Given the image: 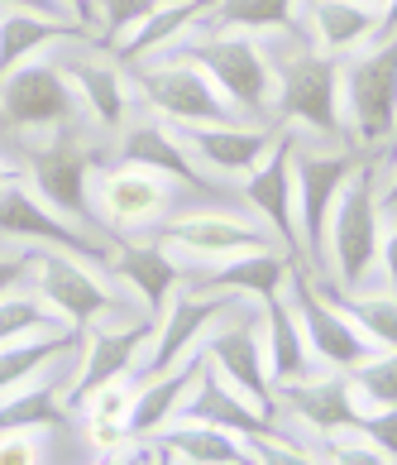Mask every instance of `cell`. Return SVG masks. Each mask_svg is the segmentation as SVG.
Returning <instances> with one entry per match:
<instances>
[{"label":"cell","instance_id":"31","mask_svg":"<svg viewBox=\"0 0 397 465\" xmlns=\"http://www.w3.org/2000/svg\"><path fill=\"white\" fill-rule=\"evenodd\" d=\"M211 10H216V0H163V5L115 48L120 63H144V58H159L168 48H178L187 39V29L201 25Z\"/></svg>","mask_w":397,"mask_h":465},{"label":"cell","instance_id":"23","mask_svg":"<svg viewBox=\"0 0 397 465\" xmlns=\"http://www.w3.org/2000/svg\"><path fill=\"white\" fill-rule=\"evenodd\" d=\"M178 418L182 422H206V427H226V432H235V437H264V432L278 427L268 412H258L254 403L239 399L211 365H201V374H197V384H192V393H187Z\"/></svg>","mask_w":397,"mask_h":465},{"label":"cell","instance_id":"12","mask_svg":"<svg viewBox=\"0 0 397 465\" xmlns=\"http://www.w3.org/2000/svg\"><path fill=\"white\" fill-rule=\"evenodd\" d=\"M369 153L359 149H292V187H297V231H302V260L321 269L325 250V221H331L340 187L354 178V168Z\"/></svg>","mask_w":397,"mask_h":465},{"label":"cell","instance_id":"13","mask_svg":"<svg viewBox=\"0 0 397 465\" xmlns=\"http://www.w3.org/2000/svg\"><path fill=\"white\" fill-rule=\"evenodd\" d=\"M96 168H101V159L77 140V130H63L29 149L24 178L53 212H63L67 221H82V226H96V216H92V173Z\"/></svg>","mask_w":397,"mask_h":465},{"label":"cell","instance_id":"37","mask_svg":"<svg viewBox=\"0 0 397 465\" xmlns=\"http://www.w3.org/2000/svg\"><path fill=\"white\" fill-rule=\"evenodd\" d=\"M359 408H397V351H373L350 370Z\"/></svg>","mask_w":397,"mask_h":465},{"label":"cell","instance_id":"45","mask_svg":"<svg viewBox=\"0 0 397 465\" xmlns=\"http://www.w3.org/2000/svg\"><path fill=\"white\" fill-rule=\"evenodd\" d=\"M149 456H153V446H149V441H125L120 451L96 456V465H149Z\"/></svg>","mask_w":397,"mask_h":465},{"label":"cell","instance_id":"26","mask_svg":"<svg viewBox=\"0 0 397 465\" xmlns=\"http://www.w3.org/2000/svg\"><path fill=\"white\" fill-rule=\"evenodd\" d=\"M67 39H86L82 20L67 15H34V10H5L0 15V77L24 67L29 58H39L44 48L67 44Z\"/></svg>","mask_w":397,"mask_h":465},{"label":"cell","instance_id":"10","mask_svg":"<svg viewBox=\"0 0 397 465\" xmlns=\"http://www.w3.org/2000/svg\"><path fill=\"white\" fill-rule=\"evenodd\" d=\"M0 245H20V250H67V254H86V260H106L115 240H101L96 226L67 221L53 212L39 193L29 187V178H15L0 193Z\"/></svg>","mask_w":397,"mask_h":465},{"label":"cell","instance_id":"35","mask_svg":"<svg viewBox=\"0 0 397 465\" xmlns=\"http://www.w3.org/2000/svg\"><path fill=\"white\" fill-rule=\"evenodd\" d=\"M302 0H216L211 20L239 34H292Z\"/></svg>","mask_w":397,"mask_h":465},{"label":"cell","instance_id":"39","mask_svg":"<svg viewBox=\"0 0 397 465\" xmlns=\"http://www.w3.org/2000/svg\"><path fill=\"white\" fill-rule=\"evenodd\" d=\"M249 451H254V465H325L321 451L302 446L297 437H287L283 427H273L264 437H249Z\"/></svg>","mask_w":397,"mask_h":465},{"label":"cell","instance_id":"50","mask_svg":"<svg viewBox=\"0 0 397 465\" xmlns=\"http://www.w3.org/2000/svg\"><path fill=\"white\" fill-rule=\"evenodd\" d=\"M378 206H383V212H397V173L388 183V193H378Z\"/></svg>","mask_w":397,"mask_h":465},{"label":"cell","instance_id":"43","mask_svg":"<svg viewBox=\"0 0 397 465\" xmlns=\"http://www.w3.org/2000/svg\"><path fill=\"white\" fill-rule=\"evenodd\" d=\"M29 254L34 250H20V245H0V298L10 288H20L29 279Z\"/></svg>","mask_w":397,"mask_h":465},{"label":"cell","instance_id":"48","mask_svg":"<svg viewBox=\"0 0 397 465\" xmlns=\"http://www.w3.org/2000/svg\"><path fill=\"white\" fill-rule=\"evenodd\" d=\"M15 178H24V163H5V159H0V193H5Z\"/></svg>","mask_w":397,"mask_h":465},{"label":"cell","instance_id":"25","mask_svg":"<svg viewBox=\"0 0 397 465\" xmlns=\"http://www.w3.org/2000/svg\"><path fill=\"white\" fill-rule=\"evenodd\" d=\"M120 159L140 163V168H153V173L172 178L178 187H206V173L201 163L192 159V149L182 144V134L159 120H144V125H125L120 130Z\"/></svg>","mask_w":397,"mask_h":465},{"label":"cell","instance_id":"20","mask_svg":"<svg viewBox=\"0 0 397 465\" xmlns=\"http://www.w3.org/2000/svg\"><path fill=\"white\" fill-rule=\"evenodd\" d=\"M292 273H297V260H292L287 250H278V245L245 250V254H230V260H216V264H192L187 260V283L192 288L235 292V298H249V302L283 298Z\"/></svg>","mask_w":397,"mask_h":465},{"label":"cell","instance_id":"4","mask_svg":"<svg viewBox=\"0 0 397 465\" xmlns=\"http://www.w3.org/2000/svg\"><path fill=\"white\" fill-rule=\"evenodd\" d=\"M168 54H182L187 63H197L239 115H268L273 101H278V67H273L268 48L239 29L201 34L197 44H178Z\"/></svg>","mask_w":397,"mask_h":465},{"label":"cell","instance_id":"15","mask_svg":"<svg viewBox=\"0 0 397 465\" xmlns=\"http://www.w3.org/2000/svg\"><path fill=\"white\" fill-rule=\"evenodd\" d=\"M292 149H297V130L278 120V140L258 159L245 178H239V197L249 202L254 221L264 226L278 250L302 260V231H297V187H292Z\"/></svg>","mask_w":397,"mask_h":465},{"label":"cell","instance_id":"28","mask_svg":"<svg viewBox=\"0 0 397 465\" xmlns=\"http://www.w3.org/2000/svg\"><path fill=\"white\" fill-rule=\"evenodd\" d=\"M306 20H312V34H316V54L344 58L373 44L378 5H364V0H306Z\"/></svg>","mask_w":397,"mask_h":465},{"label":"cell","instance_id":"5","mask_svg":"<svg viewBox=\"0 0 397 465\" xmlns=\"http://www.w3.org/2000/svg\"><path fill=\"white\" fill-rule=\"evenodd\" d=\"M172 197H178V183L153 173V168H140L130 159L120 163H101L92 173V216L96 231H106L115 240H130L140 231H159Z\"/></svg>","mask_w":397,"mask_h":465},{"label":"cell","instance_id":"27","mask_svg":"<svg viewBox=\"0 0 397 465\" xmlns=\"http://www.w3.org/2000/svg\"><path fill=\"white\" fill-rule=\"evenodd\" d=\"M163 456H172V465H254L249 437H235L226 427H206V422H168L153 437Z\"/></svg>","mask_w":397,"mask_h":465},{"label":"cell","instance_id":"46","mask_svg":"<svg viewBox=\"0 0 397 465\" xmlns=\"http://www.w3.org/2000/svg\"><path fill=\"white\" fill-rule=\"evenodd\" d=\"M5 10H34V15H67V5L63 0H0ZM73 20V15H67Z\"/></svg>","mask_w":397,"mask_h":465},{"label":"cell","instance_id":"52","mask_svg":"<svg viewBox=\"0 0 397 465\" xmlns=\"http://www.w3.org/2000/svg\"><path fill=\"white\" fill-rule=\"evenodd\" d=\"M364 5H378V10H383V5H388V0H364Z\"/></svg>","mask_w":397,"mask_h":465},{"label":"cell","instance_id":"22","mask_svg":"<svg viewBox=\"0 0 397 465\" xmlns=\"http://www.w3.org/2000/svg\"><path fill=\"white\" fill-rule=\"evenodd\" d=\"M63 73H67V82H73L82 111L92 115L106 134H120V130L130 125V115H134L130 77H125V67H120L115 58H106V54H82V58H73V63H63Z\"/></svg>","mask_w":397,"mask_h":465},{"label":"cell","instance_id":"18","mask_svg":"<svg viewBox=\"0 0 397 465\" xmlns=\"http://www.w3.org/2000/svg\"><path fill=\"white\" fill-rule=\"evenodd\" d=\"M159 240L178 250L182 260H192V264H216V260H230V254H245V250L278 245L254 216L220 212V206H201V212L168 216L159 226Z\"/></svg>","mask_w":397,"mask_h":465},{"label":"cell","instance_id":"47","mask_svg":"<svg viewBox=\"0 0 397 465\" xmlns=\"http://www.w3.org/2000/svg\"><path fill=\"white\" fill-rule=\"evenodd\" d=\"M388 34H397V0H388V5L378 10V34H373V44L388 39Z\"/></svg>","mask_w":397,"mask_h":465},{"label":"cell","instance_id":"19","mask_svg":"<svg viewBox=\"0 0 397 465\" xmlns=\"http://www.w3.org/2000/svg\"><path fill=\"white\" fill-rule=\"evenodd\" d=\"M111 273L115 283H125L134 292V302L159 322V312L172 302V292L187 283V260L172 245H163L159 235L153 240H115L111 250Z\"/></svg>","mask_w":397,"mask_h":465},{"label":"cell","instance_id":"30","mask_svg":"<svg viewBox=\"0 0 397 465\" xmlns=\"http://www.w3.org/2000/svg\"><path fill=\"white\" fill-rule=\"evenodd\" d=\"M258 307V326H264V346H268V379L273 384H287V379H302L316 370L312 351H306V336L297 326V312H292L287 292L283 298H268V302H254Z\"/></svg>","mask_w":397,"mask_h":465},{"label":"cell","instance_id":"49","mask_svg":"<svg viewBox=\"0 0 397 465\" xmlns=\"http://www.w3.org/2000/svg\"><path fill=\"white\" fill-rule=\"evenodd\" d=\"M63 5H67V15H73V20H92V5H86V0H63Z\"/></svg>","mask_w":397,"mask_h":465},{"label":"cell","instance_id":"8","mask_svg":"<svg viewBox=\"0 0 397 465\" xmlns=\"http://www.w3.org/2000/svg\"><path fill=\"white\" fill-rule=\"evenodd\" d=\"M249 298H235V292H211V288H192L182 283L172 292V302L159 312L153 322V341L144 351V365L134 379H153V374H168L172 365L192 360L201 351V341L216 331L220 322H230L235 312H245Z\"/></svg>","mask_w":397,"mask_h":465},{"label":"cell","instance_id":"6","mask_svg":"<svg viewBox=\"0 0 397 465\" xmlns=\"http://www.w3.org/2000/svg\"><path fill=\"white\" fill-rule=\"evenodd\" d=\"M278 67V101L273 111L283 115V125L292 130H312L325 140H344V92H340V58H325L316 48H297Z\"/></svg>","mask_w":397,"mask_h":465},{"label":"cell","instance_id":"17","mask_svg":"<svg viewBox=\"0 0 397 465\" xmlns=\"http://www.w3.org/2000/svg\"><path fill=\"white\" fill-rule=\"evenodd\" d=\"M287 302H292V312H297V326H302V336H306V351H312L316 370H340V374H350L364 355H373V346L364 341V331H359V326L344 317L335 302L321 298L316 273H312V279H306L302 269L292 273Z\"/></svg>","mask_w":397,"mask_h":465},{"label":"cell","instance_id":"16","mask_svg":"<svg viewBox=\"0 0 397 465\" xmlns=\"http://www.w3.org/2000/svg\"><path fill=\"white\" fill-rule=\"evenodd\" d=\"M273 399H278V412L287 422H297L316 441L359 432V418H364L350 389V374L340 370H312L302 379H287V384H273Z\"/></svg>","mask_w":397,"mask_h":465},{"label":"cell","instance_id":"42","mask_svg":"<svg viewBox=\"0 0 397 465\" xmlns=\"http://www.w3.org/2000/svg\"><path fill=\"white\" fill-rule=\"evenodd\" d=\"M0 465H44V432H0Z\"/></svg>","mask_w":397,"mask_h":465},{"label":"cell","instance_id":"32","mask_svg":"<svg viewBox=\"0 0 397 465\" xmlns=\"http://www.w3.org/2000/svg\"><path fill=\"white\" fill-rule=\"evenodd\" d=\"M134 393H140V379H115V384H101L92 399H86L82 412V437L96 456L120 451L130 441L125 422H130V408H134Z\"/></svg>","mask_w":397,"mask_h":465},{"label":"cell","instance_id":"29","mask_svg":"<svg viewBox=\"0 0 397 465\" xmlns=\"http://www.w3.org/2000/svg\"><path fill=\"white\" fill-rule=\"evenodd\" d=\"M63 384L67 374L63 365L34 374L29 384L0 393V432H44L67 418V403H63Z\"/></svg>","mask_w":397,"mask_h":465},{"label":"cell","instance_id":"38","mask_svg":"<svg viewBox=\"0 0 397 465\" xmlns=\"http://www.w3.org/2000/svg\"><path fill=\"white\" fill-rule=\"evenodd\" d=\"M163 0H101V48H120Z\"/></svg>","mask_w":397,"mask_h":465},{"label":"cell","instance_id":"44","mask_svg":"<svg viewBox=\"0 0 397 465\" xmlns=\"http://www.w3.org/2000/svg\"><path fill=\"white\" fill-rule=\"evenodd\" d=\"M378 283L397 298V212H392V226L383 231V250H378Z\"/></svg>","mask_w":397,"mask_h":465},{"label":"cell","instance_id":"7","mask_svg":"<svg viewBox=\"0 0 397 465\" xmlns=\"http://www.w3.org/2000/svg\"><path fill=\"white\" fill-rule=\"evenodd\" d=\"M0 120L15 134H34V140H48V134L77 130L82 120V101L67 82L63 63L48 58H29L24 67L0 77Z\"/></svg>","mask_w":397,"mask_h":465},{"label":"cell","instance_id":"34","mask_svg":"<svg viewBox=\"0 0 397 465\" xmlns=\"http://www.w3.org/2000/svg\"><path fill=\"white\" fill-rule=\"evenodd\" d=\"M77 351V331L73 326H58V331H39V336H20L0 346V393L29 384L34 374L63 365L67 355Z\"/></svg>","mask_w":397,"mask_h":465},{"label":"cell","instance_id":"2","mask_svg":"<svg viewBox=\"0 0 397 465\" xmlns=\"http://www.w3.org/2000/svg\"><path fill=\"white\" fill-rule=\"evenodd\" d=\"M149 341H153V317L134 302L111 312V317H101V322H92L86 331H77V365L63 384L67 412H77L101 384L140 374Z\"/></svg>","mask_w":397,"mask_h":465},{"label":"cell","instance_id":"9","mask_svg":"<svg viewBox=\"0 0 397 465\" xmlns=\"http://www.w3.org/2000/svg\"><path fill=\"white\" fill-rule=\"evenodd\" d=\"M344 92V125L359 144H392L397 140V34L369 44L359 58L340 67Z\"/></svg>","mask_w":397,"mask_h":465},{"label":"cell","instance_id":"14","mask_svg":"<svg viewBox=\"0 0 397 465\" xmlns=\"http://www.w3.org/2000/svg\"><path fill=\"white\" fill-rule=\"evenodd\" d=\"M201 355H206V365L226 379V384L245 403H254L258 412H268V418H278V399H273V379H268V346H264V326H258V307H254V312H235L230 322H220L216 331L201 341Z\"/></svg>","mask_w":397,"mask_h":465},{"label":"cell","instance_id":"33","mask_svg":"<svg viewBox=\"0 0 397 465\" xmlns=\"http://www.w3.org/2000/svg\"><path fill=\"white\" fill-rule=\"evenodd\" d=\"M321 288V298L325 302H335L344 317H350L359 331H364V341L373 351H397V298L383 288V283H373V288H359V292H344L335 283H325L316 279Z\"/></svg>","mask_w":397,"mask_h":465},{"label":"cell","instance_id":"40","mask_svg":"<svg viewBox=\"0 0 397 465\" xmlns=\"http://www.w3.org/2000/svg\"><path fill=\"white\" fill-rule=\"evenodd\" d=\"M321 460L325 465H397V460H388L369 437H359V432H344V437L321 441Z\"/></svg>","mask_w":397,"mask_h":465},{"label":"cell","instance_id":"53","mask_svg":"<svg viewBox=\"0 0 397 465\" xmlns=\"http://www.w3.org/2000/svg\"><path fill=\"white\" fill-rule=\"evenodd\" d=\"M392 144H397V140H392Z\"/></svg>","mask_w":397,"mask_h":465},{"label":"cell","instance_id":"21","mask_svg":"<svg viewBox=\"0 0 397 465\" xmlns=\"http://www.w3.org/2000/svg\"><path fill=\"white\" fill-rule=\"evenodd\" d=\"M172 130L182 134L192 159L216 178H245L278 140V125H239V120H230V125H172Z\"/></svg>","mask_w":397,"mask_h":465},{"label":"cell","instance_id":"41","mask_svg":"<svg viewBox=\"0 0 397 465\" xmlns=\"http://www.w3.org/2000/svg\"><path fill=\"white\" fill-rule=\"evenodd\" d=\"M359 437H369L388 460H397V408H364V418H359Z\"/></svg>","mask_w":397,"mask_h":465},{"label":"cell","instance_id":"24","mask_svg":"<svg viewBox=\"0 0 397 465\" xmlns=\"http://www.w3.org/2000/svg\"><path fill=\"white\" fill-rule=\"evenodd\" d=\"M201 365H206V355L197 351L192 360L172 365L168 374L140 379V393H134V408H130V422H125L130 441H153L168 422H178V412H182V403H187V393H192Z\"/></svg>","mask_w":397,"mask_h":465},{"label":"cell","instance_id":"51","mask_svg":"<svg viewBox=\"0 0 397 465\" xmlns=\"http://www.w3.org/2000/svg\"><path fill=\"white\" fill-rule=\"evenodd\" d=\"M149 446H153V441H149ZM149 465H172V456H163L159 446H153V456H149Z\"/></svg>","mask_w":397,"mask_h":465},{"label":"cell","instance_id":"1","mask_svg":"<svg viewBox=\"0 0 397 465\" xmlns=\"http://www.w3.org/2000/svg\"><path fill=\"white\" fill-rule=\"evenodd\" d=\"M378 250H383V206L373 183V153L354 168V178L340 187V202L325 221L321 269H331V283L344 292L378 283Z\"/></svg>","mask_w":397,"mask_h":465},{"label":"cell","instance_id":"11","mask_svg":"<svg viewBox=\"0 0 397 465\" xmlns=\"http://www.w3.org/2000/svg\"><path fill=\"white\" fill-rule=\"evenodd\" d=\"M134 82H140L144 101L168 125H230V120H239V111L220 96L216 82L197 63H187L182 54L144 58Z\"/></svg>","mask_w":397,"mask_h":465},{"label":"cell","instance_id":"3","mask_svg":"<svg viewBox=\"0 0 397 465\" xmlns=\"http://www.w3.org/2000/svg\"><path fill=\"white\" fill-rule=\"evenodd\" d=\"M24 283L39 292V298L53 307V317L67 322L73 331H86L92 322L130 307L125 292L115 288V273H111L106 260H86V254H67V250H34Z\"/></svg>","mask_w":397,"mask_h":465},{"label":"cell","instance_id":"36","mask_svg":"<svg viewBox=\"0 0 397 465\" xmlns=\"http://www.w3.org/2000/svg\"><path fill=\"white\" fill-rule=\"evenodd\" d=\"M58 326H67V322H58V317H53V307H48L29 283L10 288L5 298H0V346H5V341H20V336L58 331Z\"/></svg>","mask_w":397,"mask_h":465}]
</instances>
